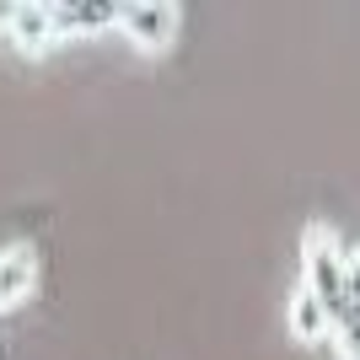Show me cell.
<instances>
[{"instance_id":"cell-1","label":"cell","mask_w":360,"mask_h":360,"mask_svg":"<svg viewBox=\"0 0 360 360\" xmlns=\"http://www.w3.org/2000/svg\"><path fill=\"white\" fill-rule=\"evenodd\" d=\"M345 274H349V253L339 248V237L328 226H307V237H301V285L317 296L328 323L345 317Z\"/></svg>"},{"instance_id":"cell-2","label":"cell","mask_w":360,"mask_h":360,"mask_svg":"<svg viewBox=\"0 0 360 360\" xmlns=\"http://www.w3.org/2000/svg\"><path fill=\"white\" fill-rule=\"evenodd\" d=\"M178 22H183V11H178V6H167V0H135V6H119V32L140 49V54H162V49H172Z\"/></svg>"},{"instance_id":"cell-3","label":"cell","mask_w":360,"mask_h":360,"mask_svg":"<svg viewBox=\"0 0 360 360\" xmlns=\"http://www.w3.org/2000/svg\"><path fill=\"white\" fill-rule=\"evenodd\" d=\"M6 38L27 54H44L49 44H60L54 32V6H11V22H6Z\"/></svg>"},{"instance_id":"cell-4","label":"cell","mask_w":360,"mask_h":360,"mask_svg":"<svg viewBox=\"0 0 360 360\" xmlns=\"http://www.w3.org/2000/svg\"><path fill=\"white\" fill-rule=\"evenodd\" d=\"M32 285H38V253L32 248H6L0 253V312L27 301Z\"/></svg>"},{"instance_id":"cell-5","label":"cell","mask_w":360,"mask_h":360,"mask_svg":"<svg viewBox=\"0 0 360 360\" xmlns=\"http://www.w3.org/2000/svg\"><path fill=\"white\" fill-rule=\"evenodd\" d=\"M119 27V6H86V0H65L54 6V32L70 38V32H108Z\"/></svg>"},{"instance_id":"cell-6","label":"cell","mask_w":360,"mask_h":360,"mask_svg":"<svg viewBox=\"0 0 360 360\" xmlns=\"http://www.w3.org/2000/svg\"><path fill=\"white\" fill-rule=\"evenodd\" d=\"M285 323H290V339H301V345H317V339L333 333L328 312L317 307V296L307 285H296V296H290V307H285Z\"/></svg>"},{"instance_id":"cell-7","label":"cell","mask_w":360,"mask_h":360,"mask_svg":"<svg viewBox=\"0 0 360 360\" xmlns=\"http://www.w3.org/2000/svg\"><path fill=\"white\" fill-rule=\"evenodd\" d=\"M345 360H360V248L349 253V274H345V317L333 323Z\"/></svg>"}]
</instances>
